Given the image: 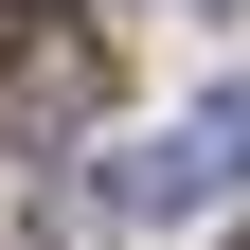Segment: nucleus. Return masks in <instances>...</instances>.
<instances>
[{
  "label": "nucleus",
  "mask_w": 250,
  "mask_h": 250,
  "mask_svg": "<svg viewBox=\"0 0 250 250\" xmlns=\"http://www.w3.org/2000/svg\"><path fill=\"white\" fill-rule=\"evenodd\" d=\"M89 107H107V36L54 18V0H0V161L54 143V125H89Z\"/></svg>",
  "instance_id": "obj_1"
},
{
  "label": "nucleus",
  "mask_w": 250,
  "mask_h": 250,
  "mask_svg": "<svg viewBox=\"0 0 250 250\" xmlns=\"http://www.w3.org/2000/svg\"><path fill=\"white\" fill-rule=\"evenodd\" d=\"M232 179H250V89H197L143 161H107V214H197V197H232Z\"/></svg>",
  "instance_id": "obj_2"
}]
</instances>
